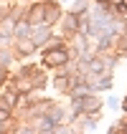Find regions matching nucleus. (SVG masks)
Wrapping results in <instances>:
<instances>
[{
  "mask_svg": "<svg viewBox=\"0 0 127 134\" xmlns=\"http://www.w3.org/2000/svg\"><path fill=\"white\" fill-rule=\"evenodd\" d=\"M48 38H51V25H48V23H38L36 30L31 33V41H33L36 46H43Z\"/></svg>",
  "mask_w": 127,
  "mask_h": 134,
  "instance_id": "f03ea898",
  "label": "nucleus"
},
{
  "mask_svg": "<svg viewBox=\"0 0 127 134\" xmlns=\"http://www.w3.org/2000/svg\"><path fill=\"white\" fill-rule=\"evenodd\" d=\"M8 119V109H0V121H5Z\"/></svg>",
  "mask_w": 127,
  "mask_h": 134,
  "instance_id": "39448f33",
  "label": "nucleus"
},
{
  "mask_svg": "<svg viewBox=\"0 0 127 134\" xmlns=\"http://www.w3.org/2000/svg\"><path fill=\"white\" fill-rule=\"evenodd\" d=\"M59 20H61V10L53 5V3H51V5H46V23L53 25V23H59Z\"/></svg>",
  "mask_w": 127,
  "mask_h": 134,
  "instance_id": "20e7f679",
  "label": "nucleus"
},
{
  "mask_svg": "<svg viewBox=\"0 0 127 134\" xmlns=\"http://www.w3.org/2000/svg\"><path fill=\"white\" fill-rule=\"evenodd\" d=\"M97 3H109V5H114V3H120V0H97Z\"/></svg>",
  "mask_w": 127,
  "mask_h": 134,
  "instance_id": "423d86ee",
  "label": "nucleus"
},
{
  "mask_svg": "<svg viewBox=\"0 0 127 134\" xmlns=\"http://www.w3.org/2000/svg\"><path fill=\"white\" fill-rule=\"evenodd\" d=\"M28 20L33 23V25H38V23H46V5H43V3H38V5L28 13Z\"/></svg>",
  "mask_w": 127,
  "mask_h": 134,
  "instance_id": "7ed1b4c3",
  "label": "nucleus"
},
{
  "mask_svg": "<svg viewBox=\"0 0 127 134\" xmlns=\"http://www.w3.org/2000/svg\"><path fill=\"white\" fill-rule=\"evenodd\" d=\"M122 109H125V111H127V96L122 99Z\"/></svg>",
  "mask_w": 127,
  "mask_h": 134,
  "instance_id": "0eeeda50",
  "label": "nucleus"
},
{
  "mask_svg": "<svg viewBox=\"0 0 127 134\" xmlns=\"http://www.w3.org/2000/svg\"><path fill=\"white\" fill-rule=\"evenodd\" d=\"M69 58H71V51H69L66 46H59V48H46V53H43V66L59 68V66H66Z\"/></svg>",
  "mask_w": 127,
  "mask_h": 134,
  "instance_id": "f257e3e1",
  "label": "nucleus"
},
{
  "mask_svg": "<svg viewBox=\"0 0 127 134\" xmlns=\"http://www.w3.org/2000/svg\"><path fill=\"white\" fill-rule=\"evenodd\" d=\"M94 3H97V0H94Z\"/></svg>",
  "mask_w": 127,
  "mask_h": 134,
  "instance_id": "6e6552de",
  "label": "nucleus"
}]
</instances>
